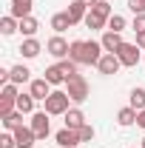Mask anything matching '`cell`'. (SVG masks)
I'll list each match as a JSON object with an SVG mask.
<instances>
[{
    "instance_id": "4",
    "label": "cell",
    "mask_w": 145,
    "mask_h": 148,
    "mask_svg": "<svg viewBox=\"0 0 145 148\" xmlns=\"http://www.w3.org/2000/svg\"><path fill=\"white\" fill-rule=\"evenodd\" d=\"M117 57H120V63H122L125 69H134V66L142 60V49H140L137 43H122L120 51H117Z\"/></svg>"
},
{
    "instance_id": "30",
    "label": "cell",
    "mask_w": 145,
    "mask_h": 148,
    "mask_svg": "<svg viewBox=\"0 0 145 148\" xmlns=\"http://www.w3.org/2000/svg\"><path fill=\"white\" fill-rule=\"evenodd\" d=\"M0 97H9V100H17V97H20V91H17V86H14V83H6V86L0 88Z\"/></svg>"
},
{
    "instance_id": "33",
    "label": "cell",
    "mask_w": 145,
    "mask_h": 148,
    "mask_svg": "<svg viewBox=\"0 0 145 148\" xmlns=\"http://www.w3.org/2000/svg\"><path fill=\"white\" fill-rule=\"evenodd\" d=\"M131 29L140 34V32H145V14H134V23H131Z\"/></svg>"
},
{
    "instance_id": "36",
    "label": "cell",
    "mask_w": 145,
    "mask_h": 148,
    "mask_svg": "<svg viewBox=\"0 0 145 148\" xmlns=\"http://www.w3.org/2000/svg\"><path fill=\"white\" fill-rule=\"evenodd\" d=\"M80 3H83L85 9H94V6H97V0H80Z\"/></svg>"
},
{
    "instance_id": "24",
    "label": "cell",
    "mask_w": 145,
    "mask_h": 148,
    "mask_svg": "<svg viewBox=\"0 0 145 148\" xmlns=\"http://www.w3.org/2000/svg\"><path fill=\"white\" fill-rule=\"evenodd\" d=\"M34 103H37V100L29 91H26V94L20 91V97H17V111H23V114H34Z\"/></svg>"
},
{
    "instance_id": "35",
    "label": "cell",
    "mask_w": 145,
    "mask_h": 148,
    "mask_svg": "<svg viewBox=\"0 0 145 148\" xmlns=\"http://www.w3.org/2000/svg\"><path fill=\"white\" fill-rule=\"evenodd\" d=\"M137 46L145 51V32H140V34H137Z\"/></svg>"
},
{
    "instance_id": "38",
    "label": "cell",
    "mask_w": 145,
    "mask_h": 148,
    "mask_svg": "<svg viewBox=\"0 0 145 148\" xmlns=\"http://www.w3.org/2000/svg\"><path fill=\"white\" fill-rule=\"evenodd\" d=\"M57 148H60V145H57Z\"/></svg>"
},
{
    "instance_id": "11",
    "label": "cell",
    "mask_w": 145,
    "mask_h": 148,
    "mask_svg": "<svg viewBox=\"0 0 145 148\" xmlns=\"http://www.w3.org/2000/svg\"><path fill=\"white\" fill-rule=\"evenodd\" d=\"M100 43H103V49H105L108 54H117V51H120V46H122L125 40H122V34H120V32H105Z\"/></svg>"
},
{
    "instance_id": "14",
    "label": "cell",
    "mask_w": 145,
    "mask_h": 148,
    "mask_svg": "<svg viewBox=\"0 0 145 148\" xmlns=\"http://www.w3.org/2000/svg\"><path fill=\"white\" fill-rule=\"evenodd\" d=\"M40 49H43V46H40V40H34V37H26V40L20 43V54L26 57V60H34V57L40 54Z\"/></svg>"
},
{
    "instance_id": "3",
    "label": "cell",
    "mask_w": 145,
    "mask_h": 148,
    "mask_svg": "<svg viewBox=\"0 0 145 148\" xmlns=\"http://www.w3.org/2000/svg\"><path fill=\"white\" fill-rule=\"evenodd\" d=\"M43 103H46V108H43V111H46V114H51V117L66 114V111L71 108V97H68V91H60V88H57V91H51Z\"/></svg>"
},
{
    "instance_id": "27",
    "label": "cell",
    "mask_w": 145,
    "mask_h": 148,
    "mask_svg": "<svg viewBox=\"0 0 145 148\" xmlns=\"http://www.w3.org/2000/svg\"><path fill=\"white\" fill-rule=\"evenodd\" d=\"M125 17H122V14H111L108 17V32H120V34H122V32H125Z\"/></svg>"
},
{
    "instance_id": "10",
    "label": "cell",
    "mask_w": 145,
    "mask_h": 148,
    "mask_svg": "<svg viewBox=\"0 0 145 148\" xmlns=\"http://www.w3.org/2000/svg\"><path fill=\"white\" fill-rule=\"evenodd\" d=\"M29 94H31L34 100H46V97L51 94V83H49L46 77H40V80H31V83H29Z\"/></svg>"
},
{
    "instance_id": "29",
    "label": "cell",
    "mask_w": 145,
    "mask_h": 148,
    "mask_svg": "<svg viewBox=\"0 0 145 148\" xmlns=\"http://www.w3.org/2000/svg\"><path fill=\"white\" fill-rule=\"evenodd\" d=\"M0 148H17V140H14L12 131H3L0 134Z\"/></svg>"
},
{
    "instance_id": "37",
    "label": "cell",
    "mask_w": 145,
    "mask_h": 148,
    "mask_svg": "<svg viewBox=\"0 0 145 148\" xmlns=\"http://www.w3.org/2000/svg\"><path fill=\"white\" fill-rule=\"evenodd\" d=\"M140 148H145V137H142V143H140Z\"/></svg>"
},
{
    "instance_id": "13",
    "label": "cell",
    "mask_w": 145,
    "mask_h": 148,
    "mask_svg": "<svg viewBox=\"0 0 145 148\" xmlns=\"http://www.w3.org/2000/svg\"><path fill=\"white\" fill-rule=\"evenodd\" d=\"M66 14H68V20H71V26H77V23H83V20H85V14H88V9H85V6H83L80 0H74V3H68Z\"/></svg>"
},
{
    "instance_id": "21",
    "label": "cell",
    "mask_w": 145,
    "mask_h": 148,
    "mask_svg": "<svg viewBox=\"0 0 145 148\" xmlns=\"http://www.w3.org/2000/svg\"><path fill=\"white\" fill-rule=\"evenodd\" d=\"M43 77H46L51 86H63V83H66V74L60 71V66H57V63H54V66H49V69L43 71Z\"/></svg>"
},
{
    "instance_id": "7",
    "label": "cell",
    "mask_w": 145,
    "mask_h": 148,
    "mask_svg": "<svg viewBox=\"0 0 145 148\" xmlns=\"http://www.w3.org/2000/svg\"><path fill=\"white\" fill-rule=\"evenodd\" d=\"M54 143L60 148H77L83 140H80V131H77V128H60L54 134Z\"/></svg>"
},
{
    "instance_id": "31",
    "label": "cell",
    "mask_w": 145,
    "mask_h": 148,
    "mask_svg": "<svg viewBox=\"0 0 145 148\" xmlns=\"http://www.w3.org/2000/svg\"><path fill=\"white\" fill-rule=\"evenodd\" d=\"M94 134H97V131H94V125H91V123H85V125L80 128V140H83V143H91V140H94Z\"/></svg>"
},
{
    "instance_id": "15",
    "label": "cell",
    "mask_w": 145,
    "mask_h": 148,
    "mask_svg": "<svg viewBox=\"0 0 145 148\" xmlns=\"http://www.w3.org/2000/svg\"><path fill=\"white\" fill-rule=\"evenodd\" d=\"M63 117H66V128H77L80 131L83 125H85V114H83L80 108H68Z\"/></svg>"
},
{
    "instance_id": "8",
    "label": "cell",
    "mask_w": 145,
    "mask_h": 148,
    "mask_svg": "<svg viewBox=\"0 0 145 148\" xmlns=\"http://www.w3.org/2000/svg\"><path fill=\"white\" fill-rule=\"evenodd\" d=\"M12 134H14V140H17V148H34V143H40L37 134L31 131V125H20V128L12 131Z\"/></svg>"
},
{
    "instance_id": "9",
    "label": "cell",
    "mask_w": 145,
    "mask_h": 148,
    "mask_svg": "<svg viewBox=\"0 0 145 148\" xmlns=\"http://www.w3.org/2000/svg\"><path fill=\"white\" fill-rule=\"evenodd\" d=\"M97 69H100V74H105V77H111V74H117L120 69H122V63H120V57L117 54H103V60L97 63Z\"/></svg>"
},
{
    "instance_id": "5",
    "label": "cell",
    "mask_w": 145,
    "mask_h": 148,
    "mask_svg": "<svg viewBox=\"0 0 145 148\" xmlns=\"http://www.w3.org/2000/svg\"><path fill=\"white\" fill-rule=\"evenodd\" d=\"M49 117H51V114H46V111H34V114H31V123H29V125H31V131L37 134V140H46V137L51 134V120H49Z\"/></svg>"
},
{
    "instance_id": "18",
    "label": "cell",
    "mask_w": 145,
    "mask_h": 148,
    "mask_svg": "<svg viewBox=\"0 0 145 148\" xmlns=\"http://www.w3.org/2000/svg\"><path fill=\"white\" fill-rule=\"evenodd\" d=\"M0 123H3V128H6V131H17L20 125H23V111H12V114L0 117Z\"/></svg>"
},
{
    "instance_id": "19",
    "label": "cell",
    "mask_w": 145,
    "mask_h": 148,
    "mask_svg": "<svg viewBox=\"0 0 145 148\" xmlns=\"http://www.w3.org/2000/svg\"><path fill=\"white\" fill-rule=\"evenodd\" d=\"M117 123L122 125V128H128V125H134L137 123V108H131V106H125V108L117 111Z\"/></svg>"
},
{
    "instance_id": "26",
    "label": "cell",
    "mask_w": 145,
    "mask_h": 148,
    "mask_svg": "<svg viewBox=\"0 0 145 148\" xmlns=\"http://www.w3.org/2000/svg\"><path fill=\"white\" fill-rule=\"evenodd\" d=\"M57 66H60V71L66 74V80H71V77H77V63H74V60H68V57H66V60H60V63H57Z\"/></svg>"
},
{
    "instance_id": "25",
    "label": "cell",
    "mask_w": 145,
    "mask_h": 148,
    "mask_svg": "<svg viewBox=\"0 0 145 148\" xmlns=\"http://www.w3.org/2000/svg\"><path fill=\"white\" fill-rule=\"evenodd\" d=\"M131 108H137V111L145 108V88L142 86H137V88L131 91Z\"/></svg>"
},
{
    "instance_id": "23",
    "label": "cell",
    "mask_w": 145,
    "mask_h": 148,
    "mask_svg": "<svg viewBox=\"0 0 145 148\" xmlns=\"http://www.w3.org/2000/svg\"><path fill=\"white\" fill-rule=\"evenodd\" d=\"M83 23H85V29H91V32H100V29H105V26H108V20L100 17V14H94V12H88Z\"/></svg>"
},
{
    "instance_id": "1",
    "label": "cell",
    "mask_w": 145,
    "mask_h": 148,
    "mask_svg": "<svg viewBox=\"0 0 145 148\" xmlns=\"http://www.w3.org/2000/svg\"><path fill=\"white\" fill-rule=\"evenodd\" d=\"M105 54L103 43H94V40H74L71 51H68V60H74L77 66H97Z\"/></svg>"
},
{
    "instance_id": "2",
    "label": "cell",
    "mask_w": 145,
    "mask_h": 148,
    "mask_svg": "<svg viewBox=\"0 0 145 148\" xmlns=\"http://www.w3.org/2000/svg\"><path fill=\"white\" fill-rule=\"evenodd\" d=\"M66 91H68V97H71V103H85L91 97V86L88 80L83 77V74H77V77H71V80H66Z\"/></svg>"
},
{
    "instance_id": "32",
    "label": "cell",
    "mask_w": 145,
    "mask_h": 148,
    "mask_svg": "<svg viewBox=\"0 0 145 148\" xmlns=\"http://www.w3.org/2000/svg\"><path fill=\"white\" fill-rule=\"evenodd\" d=\"M128 9L134 14H145V0H128Z\"/></svg>"
},
{
    "instance_id": "6",
    "label": "cell",
    "mask_w": 145,
    "mask_h": 148,
    "mask_svg": "<svg viewBox=\"0 0 145 148\" xmlns=\"http://www.w3.org/2000/svg\"><path fill=\"white\" fill-rule=\"evenodd\" d=\"M46 51H49L51 57H57V60H66L68 51H71V43H68V40H63L60 34H54L49 43H46Z\"/></svg>"
},
{
    "instance_id": "20",
    "label": "cell",
    "mask_w": 145,
    "mask_h": 148,
    "mask_svg": "<svg viewBox=\"0 0 145 148\" xmlns=\"http://www.w3.org/2000/svg\"><path fill=\"white\" fill-rule=\"evenodd\" d=\"M37 29H40V23H37V17H31V14L20 20V34H23V37H34Z\"/></svg>"
},
{
    "instance_id": "17",
    "label": "cell",
    "mask_w": 145,
    "mask_h": 148,
    "mask_svg": "<svg viewBox=\"0 0 145 148\" xmlns=\"http://www.w3.org/2000/svg\"><path fill=\"white\" fill-rule=\"evenodd\" d=\"M14 32H20V20L17 17H12V14L0 17V34H3V37H12Z\"/></svg>"
},
{
    "instance_id": "22",
    "label": "cell",
    "mask_w": 145,
    "mask_h": 148,
    "mask_svg": "<svg viewBox=\"0 0 145 148\" xmlns=\"http://www.w3.org/2000/svg\"><path fill=\"white\" fill-rule=\"evenodd\" d=\"M51 29H54L57 34H63L66 29H71V20H68V14H66V12H57L54 17H51Z\"/></svg>"
},
{
    "instance_id": "28",
    "label": "cell",
    "mask_w": 145,
    "mask_h": 148,
    "mask_svg": "<svg viewBox=\"0 0 145 148\" xmlns=\"http://www.w3.org/2000/svg\"><path fill=\"white\" fill-rule=\"evenodd\" d=\"M88 12H94V14H100V17H105V20L114 14V12H111V3H108V0H97V6H94V9H88Z\"/></svg>"
},
{
    "instance_id": "16",
    "label": "cell",
    "mask_w": 145,
    "mask_h": 148,
    "mask_svg": "<svg viewBox=\"0 0 145 148\" xmlns=\"http://www.w3.org/2000/svg\"><path fill=\"white\" fill-rule=\"evenodd\" d=\"M9 80H12L14 86H23V83H31V71H29L26 66H12V69H9Z\"/></svg>"
},
{
    "instance_id": "12",
    "label": "cell",
    "mask_w": 145,
    "mask_h": 148,
    "mask_svg": "<svg viewBox=\"0 0 145 148\" xmlns=\"http://www.w3.org/2000/svg\"><path fill=\"white\" fill-rule=\"evenodd\" d=\"M31 3H34V0H12L9 14H12V17H17V20L29 17V14H31Z\"/></svg>"
},
{
    "instance_id": "34",
    "label": "cell",
    "mask_w": 145,
    "mask_h": 148,
    "mask_svg": "<svg viewBox=\"0 0 145 148\" xmlns=\"http://www.w3.org/2000/svg\"><path fill=\"white\" fill-rule=\"evenodd\" d=\"M137 125L145 131V108H142V111H137Z\"/></svg>"
}]
</instances>
